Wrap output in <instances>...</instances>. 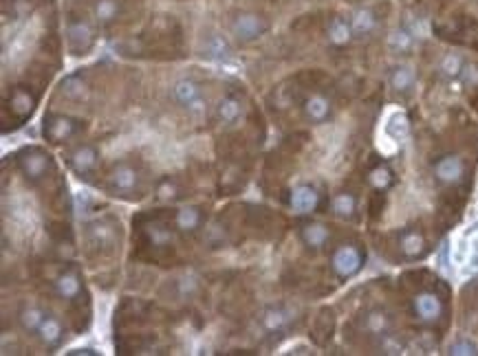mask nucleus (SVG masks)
I'll return each mask as SVG.
<instances>
[{"label":"nucleus","instance_id":"nucleus-11","mask_svg":"<svg viewBox=\"0 0 478 356\" xmlns=\"http://www.w3.org/2000/svg\"><path fill=\"white\" fill-rule=\"evenodd\" d=\"M413 310L417 314V319L423 323H434L439 321V316L443 314V303L439 295L430 293V290H423V293L415 295L413 299Z\"/></svg>","mask_w":478,"mask_h":356},{"label":"nucleus","instance_id":"nucleus-10","mask_svg":"<svg viewBox=\"0 0 478 356\" xmlns=\"http://www.w3.org/2000/svg\"><path fill=\"white\" fill-rule=\"evenodd\" d=\"M289 205L300 216L313 214V211L317 209V205H320V192H317L313 185H309V183H300V185H296L294 189H291Z\"/></svg>","mask_w":478,"mask_h":356},{"label":"nucleus","instance_id":"nucleus-31","mask_svg":"<svg viewBox=\"0 0 478 356\" xmlns=\"http://www.w3.org/2000/svg\"><path fill=\"white\" fill-rule=\"evenodd\" d=\"M11 110L16 112L20 119H26L31 115L33 110V97H31V92L29 90H24V88H16L13 90V95H11Z\"/></svg>","mask_w":478,"mask_h":356},{"label":"nucleus","instance_id":"nucleus-26","mask_svg":"<svg viewBox=\"0 0 478 356\" xmlns=\"http://www.w3.org/2000/svg\"><path fill=\"white\" fill-rule=\"evenodd\" d=\"M230 53H232V46L221 33H209L203 40V56L207 60H225Z\"/></svg>","mask_w":478,"mask_h":356},{"label":"nucleus","instance_id":"nucleus-16","mask_svg":"<svg viewBox=\"0 0 478 356\" xmlns=\"http://www.w3.org/2000/svg\"><path fill=\"white\" fill-rule=\"evenodd\" d=\"M388 84L395 92H410L417 84V73L410 64H395L388 73Z\"/></svg>","mask_w":478,"mask_h":356},{"label":"nucleus","instance_id":"nucleus-27","mask_svg":"<svg viewBox=\"0 0 478 356\" xmlns=\"http://www.w3.org/2000/svg\"><path fill=\"white\" fill-rule=\"evenodd\" d=\"M243 115V105L236 97H223L216 105V119L223 126H232L236 124Z\"/></svg>","mask_w":478,"mask_h":356},{"label":"nucleus","instance_id":"nucleus-39","mask_svg":"<svg viewBox=\"0 0 478 356\" xmlns=\"http://www.w3.org/2000/svg\"><path fill=\"white\" fill-rule=\"evenodd\" d=\"M66 354H71V356H93V354H97L95 348H75L71 352H66Z\"/></svg>","mask_w":478,"mask_h":356},{"label":"nucleus","instance_id":"nucleus-25","mask_svg":"<svg viewBox=\"0 0 478 356\" xmlns=\"http://www.w3.org/2000/svg\"><path fill=\"white\" fill-rule=\"evenodd\" d=\"M330 211L342 220H353L357 214V198L351 192H340L330 201Z\"/></svg>","mask_w":478,"mask_h":356},{"label":"nucleus","instance_id":"nucleus-29","mask_svg":"<svg viewBox=\"0 0 478 356\" xmlns=\"http://www.w3.org/2000/svg\"><path fill=\"white\" fill-rule=\"evenodd\" d=\"M395 183V171L388 165H377L368 171V185L377 192H386Z\"/></svg>","mask_w":478,"mask_h":356},{"label":"nucleus","instance_id":"nucleus-18","mask_svg":"<svg viewBox=\"0 0 478 356\" xmlns=\"http://www.w3.org/2000/svg\"><path fill=\"white\" fill-rule=\"evenodd\" d=\"M362 328L366 330L368 334L381 337V334L390 332V328H392V316H390L386 310H383V308H373V310H368V312L364 314Z\"/></svg>","mask_w":478,"mask_h":356},{"label":"nucleus","instance_id":"nucleus-34","mask_svg":"<svg viewBox=\"0 0 478 356\" xmlns=\"http://www.w3.org/2000/svg\"><path fill=\"white\" fill-rule=\"evenodd\" d=\"M449 354L454 356H472V354H478V346L474 341L470 339H456L452 346H449Z\"/></svg>","mask_w":478,"mask_h":356},{"label":"nucleus","instance_id":"nucleus-19","mask_svg":"<svg viewBox=\"0 0 478 356\" xmlns=\"http://www.w3.org/2000/svg\"><path fill=\"white\" fill-rule=\"evenodd\" d=\"M122 11H124L122 0H95V3H93V18H95V22L102 26L117 22V18L122 16Z\"/></svg>","mask_w":478,"mask_h":356},{"label":"nucleus","instance_id":"nucleus-6","mask_svg":"<svg viewBox=\"0 0 478 356\" xmlns=\"http://www.w3.org/2000/svg\"><path fill=\"white\" fill-rule=\"evenodd\" d=\"M18 165H20V171L26 176V180L31 183H38L42 180L49 171L53 169V161L51 156L40 150V148H26L18 154Z\"/></svg>","mask_w":478,"mask_h":356},{"label":"nucleus","instance_id":"nucleus-8","mask_svg":"<svg viewBox=\"0 0 478 356\" xmlns=\"http://www.w3.org/2000/svg\"><path fill=\"white\" fill-rule=\"evenodd\" d=\"M66 161H69V167L75 171L79 178H88L93 171L97 169L99 152H97L95 145L82 143V145H75V148L66 154Z\"/></svg>","mask_w":478,"mask_h":356},{"label":"nucleus","instance_id":"nucleus-17","mask_svg":"<svg viewBox=\"0 0 478 356\" xmlns=\"http://www.w3.org/2000/svg\"><path fill=\"white\" fill-rule=\"evenodd\" d=\"M399 251L408 260H417L428 251L426 237H423V233L417 229H406L399 235Z\"/></svg>","mask_w":478,"mask_h":356},{"label":"nucleus","instance_id":"nucleus-3","mask_svg":"<svg viewBox=\"0 0 478 356\" xmlns=\"http://www.w3.org/2000/svg\"><path fill=\"white\" fill-rule=\"evenodd\" d=\"M364 266V251L357 244H340L330 255V271L340 280H351Z\"/></svg>","mask_w":478,"mask_h":356},{"label":"nucleus","instance_id":"nucleus-1","mask_svg":"<svg viewBox=\"0 0 478 356\" xmlns=\"http://www.w3.org/2000/svg\"><path fill=\"white\" fill-rule=\"evenodd\" d=\"M95 24H93L88 18L79 16V13H75V16L69 18V22H66V44H69V53L75 58H82V56H88V53L93 51V46H95Z\"/></svg>","mask_w":478,"mask_h":356},{"label":"nucleus","instance_id":"nucleus-15","mask_svg":"<svg viewBox=\"0 0 478 356\" xmlns=\"http://www.w3.org/2000/svg\"><path fill=\"white\" fill-rule=\"evenodd\" d=\"M302 112H304V117H307V121L320 126V124L328 121L333 108H330V101L324 95H311V97L304 99Z\"/></svg>","mask_w":478,"mask_h":356},{"label":"nucleus","instance_id":"nucleus-33","mask_svg":"<svg viewBox=\"0 0 478 356\" xmlns=\"http://www.w3.org/2000/svg\"><path fill=\"white\" fill-rule=\"evenodd\" d=\"M157 198H159V201H164V203L177 201V198H179V187H177V183L172 180V178L159 180V185H157Z\"/></svg>","mask_w":478,"mask_h":356},{"label":"nucleus","instance_id":"nucleus-2","mask_svg":"<svg viewBox=\"0 0 478 356\" xmlns=\"http://www.w3.org/2000/svg\"><path fill=\"white\" fill-rule=\"evenodd\" d=\"M269 20L262 16V13H256V11H241L236 13V16L232 18L230 22V33L232 37L236 40V42L241 44H251L256 42V40H260L264 33L269 31Z\"/></svg>","mask_w":478,"mask_h":356},{"label":"nucleus","instance_id":"nucleus-30","mask_svg":"<svg viewBox=\"0 0 478 356\" xmlns=\"http://www.w3.org/2000/svg\"><path fill=\"white\" fill-rule=\"evenodd\" d=\"M20 325L24 332H38L40 325H42V321L47 319V314L42 308H38V306H26L20 310Z\"/></svg>","mask_w":478,"mask_h":356},{"label":"nucleus","instance_id":"nucleus-21","mask_svg":"<svg viewBox=\"0 0 478 356\" xmlns=\"http://www.w3.org/2000/svg\"><path fill=\"white\" fill-rule=\"evenodd\" d=\"M289 321H291V314L282 306L264 308V312L260 316V323H262L264 330H267V332H282V330H287Z\"/></svg>","mask_w":478,"mask_h":356},{"label":"nucleus","instance_id":"nucleus-24","mask_svg":"<svg viewBox=\"0 0 478 356\" xmlns=\"http://www.w3.org/2000/svg\"><path fill=\"white\" fill-rule=\"evenodd\" d=\"M415 33L408 29V26H397V29L388 35V49L395 56H408L410 51L415 49Z\"/></svg>","mask_w":478,"mask_h":356},{"label":"nucleus","instance_id":"nucleus-36","mask_svg":"<svg viewBox=\"0 0 478 356\" xmlns=\"http://www.w3.org/2000/svg\"><path fill=\"white\" fill-rule=\"evenodd\" d=\"M381 339V352L383 354H401L404 352V343L397 339L395 334H390V332H386V334H381L379 337Z\"/></svg>","mask_w":478,"mask_h":356},{"label":"nucleus","instance_id":"nucleus-32","mask_svg":"<svg viewBox=\"0 0 478 356\" xmlns=\"http://www.w3.org/2000/svg\"><path fill=\"white\" fill-rule=\"evenodd\" d=\"M408 117L404 112H392L388 117V121H386V135L392 139V141H404L408 137Z\"/></svg>","mask_w":478,"mask_h":356},{"label":"nucleus","instance_id":"nucleus-28","mask_svg":"<svg viewBox=\"0 0 478 356\" xmlns=\"http://www.w3.org/2000/svg\"><path fill=\"white\" fill-rule=\"evenodd\" d=\"M465 58L461 56V53H456V51H449V53H445V56L441 58V62H439V75L441 77H445V79H459L461 77V73H463V69H465Z\"/></svg>","mask_w":478,"mask_h":356},{"label":"nucleus","instance_id":"nucleus-20","mask_svg":"<svg viewBox=\"0 0 478 356\" xmlns=\"http://www.w3.org/2000/svg\"><path fill=\"white\" fill-rule=\"evenodd\" d=\"M203 224V211L201 207H181L175 214V227L181 233H194Z\"/></svg>","mask_w":478,"mask_h":356},{"label":"nucleus","instance_id":"nucleus-4","mask_svg":"<svg viewBox=\"0 0 478 356\" xmlns=\"http://www.w3.org/2000/svg\"><path fill=\"white\" fill-rule=\"evenodd\" d=\"M109 192L119 198H135L139 192V174L130 163H115L109 174Z\"/></svg>","mask_w":478,"mask_h":356},{"label":"nucleus","instance_id":"nucleus-23","mask_svg":"<svg viewBox=\"0 0 478 356\" xmlns=\"http://www.w3.org/2000/svg\"><path fill=\"white\" fill-rule=\"evenodd\" d=\"M38 339L42 341V346L47 348H58L62 339H64V328H62V321L56 319V316H47V319L42 321V325H40L38 330Z\"/></svg>","mask_w":478,"mask_h":356},{"label":"nucleus","instance_id":"nucleus-7","mask_svg":"<svg viewBox=\"0 0 478 356\" xmlns=\"http://www.w3.org/2000/svg\"><path fill=\"white\" fill-rule=\"evenodd\" d=\"M172 99L192 115H201L205 110L201 86H198L194 79H179V82L172 86Z\"/></svg>","mask_w":478,"mask_h":356},{"label":"nucleus","instance_id":"nucleus-38","mask_svg":"<svg viewBox=\"0 0 478 356\" xmlns=\"http://www.w3.org/2000/svg\"><path fill=\"white\" fill-rule=\"evenodd\" d=\"M459 79L468 88H476L478 86V64H465V69H463Z\"/></svg>","mask_w":478,"mask_h":356},{"label":"nucleus","instance_id":"nucleus-37","mask_svg":"<svg viewBox=\"0 0 478 356\" xmlns=\"http://www.w3.org/2000/svg\"><path fill=\"white\" fill-rule=\"evenodd\" d=\"M84 92H86V86L79 82L77 77H69L64 82V95L66 97H71V99H82L84 97Z\"/></svg>","mask_w":478,"mask_h":356},{"label":"nucleus","instance_id":"nucleus-9","mask_svg":"<svg viewBox=\"0 0 478 356\" xmlns=\"http://www.w3.org/2000/svg\"><path fill=\"white\" fill-rule=\"evenodd\" d=\"M434 178L441 185H459L465 178V161L459 154H443L432 167Z\"/></svg>","mask_w":478,"mask_h":356},{"label":"nucleus","instance_id":"nucleus-5","mask_svg":"<svg viewBox=\"0 0 478 356\" xmlns=\"http://www.w3.org/2000/svg\"><path fill=\"white\" fill-rule=\"evenodd\" d=\"M79 128H82V121L69 115H47L45 117V139L53 145H62L66 141H71L79 132Z\"/></svg>","mask_w":478,"mask_h":356},{"label":"nucleus","instance_id":"nucleus-12","mask_svg":"<svg viewBox=\"0 0 478 356\" xmlns=\"http://www.w3.org/2000/svg\"><path fill=\"white\" fill-rule=\"evenodd\" d=\"M349 20H351V29H353L355 40L370 37V35L377 31V24H379L377 11L373 7H355L351 11Z\"/></svg>","mask_w":478,"mask_h":356},{"label":"nucleus","instance_id":"nucleus-13","mask_svg":"<svg viewBox=\"0 0 478 356\" xmlns=\"http://www.w3.org/2000/svg\"><path fill=\"white\" fill-rule=\"evenodd\" d=\"M300 240L311 251H322L330 240V229L324 222H304L300 227Z\"/></svg>","mask_w":478,"mask_h":356},{"label":"nucleus","instance_id":"nucleus-14","mask_svg":"<svg viewBox=\"0 0 478 356\" xmlns=\"http://www.w3.org/2000/svg\"><path fill=\"white\" fill-rule=\"evenodd\" d=\"M326 40H328V44L335 46V49L349 46L353 40H355L353 29H351V20L344 18V16H333V18H330L328 24H326Z\"/></svg>","mask_w":478,"mask_h":356},{"label":"nucleus","instance_id":"nucleus-22","mask_svg":"<svg viewBox=\"0 0 478 356\" xmlns=\"http://www.w3.org/2000/svg\"><path fill=\"white\" fill-rule=\"evenodd\" d=\"M79 290H82V277L77 271H64L56 280V293L60 299L71 301L79 295Z\"/></svg>","mask_w":478,"mask_h":356},{"label":"nucleus","instance_id":"nucleus-35","mask_svg":"<svg viewBox=\"0 0 478 356\" xmlns=\"http://www.w3.org/2000/svg\"><path fill=\"white\" fill-rule=\"evenodd\" d=\"M148 237L154 246H166L172 242V233L166 227H161V224H152V227L148 229Z\"/></svg>","mask_w":478,"mask_h":356}]
</instances>
